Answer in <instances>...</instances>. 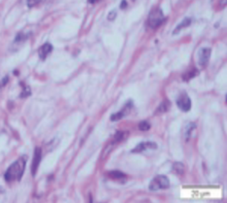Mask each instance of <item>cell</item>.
<instances>
[{
  "label": "cell",
  "mask_w": 227,
  "mask_h": 203,
  "mask_svg": "<svg viewBox=\"0 0 227 203\" xmlns=\"http://www.w3.org/2000/svg\"><path fill=\"white\" fill-rule=\"evenodd\" d=\"M89 2L90 3H95V2H97V1H98V0H88Z\"/></svg>",
  "instance_id": "cell-22"
},
{
  "label": "cell",
  "mask_w": 227,
  "mask_h": 203,
  "mask_svg": "<svg viewBox=\"0 0 227 203\" xmlns=\"http://www.w3.org/2000/svg\"><path fill=\"white\" fill-rule=\"evenodd\" d=\"M139 130H141V131H147L150 129V124L146 121L140 122L139 124Z\"/></svg>",
  "instance_id": "cell-16"
},
{
  "label": "cell",
  "mask_w": 227,
  "mask_h": 203,
  "mask_svg": "<svg viewBox=\"0 0 227 203\" xmlns=\"http://www.w3.org/2000/svg\"><path fill=\"white\" fill-rule=\"evenodd\" d=\"M52 51H53L52 45H51L50 43H45L39 48V50H38V55H39V58L42 59V60H45L46 58L50 55Z\"/></svg>",
  "instance_id": "cell-9"
},
{
  "label": "cell",
  "mask_w": 227,
  "mask_h": 203,
  "mask_svg": "<svg viewBox=\"0 0 227 203\" xmlns=\"http://www.w3.org/2000/svg\"><path fill=\"white\" fill-rule=\"evenodd\" d=\"M108 176L111 179H123L126 177V175L123 172L119 171V170H112L108 173Z\"/></svg>",
  "instance_id": "cell-15"
},
{
  "label": "cell",
  "mask_w": 227,
  "mask_h": 203,
  "mask_svg": "<svg viewBox=\"0 0 227 203\" xmlns=\"http://www.w3.org/2000/svg\"><path fill=\"white\" fill-rule=\"evenodd\" d=\"M211 50L210 48H202V49L199 50L198 61H199V64L201 65L202 67L207 66V64L209 63V60H210V58H211Z\"/></svg>",
  "instance_id": "cell-5"
},
{
  "label": "cell",
  "mask_w": 227,
  "mask_h": 203,
  "mask_svg": "<svg viewBox=\"0 0 227 203\" xmlns=\"http://www.w3.org/2000/svg\"><path fill=\"white\" fill-rule=\"evenodd\" d=\"M133 108V101L130 100L129 102H128L126 105L124 106V108L122 111L118 112V113H115V114L111 115V117H110V120H111L112 122H116V121H119L121 120V119H123L125 116H126L128 113H129V111L131 109Z\"/></svg>",
  "instance_id": "cell-7"
},
{
  "label": "cell",
  "mask_w": 227,
  "mask_h": 203,
  "mask_svg": "<svg viewBox=\"0 0 227 203\" xmlns=\"http://www.w3.org/2000/svg\"><path fill=\"white\" fill-rule=\"evenodd\" d=\"M171 105H172V104H171V102H170V100L169 99H165L162 103L160 104L159 107H158L157 113H166V112H168L169 110H170V108H171Z\"/></svg>",
  "instance_id": "cell-11"
},
{
  "label": "cell",
  "mask_w": 227,
  "mask_h": 203,
  "mask_svg": "<svg viewBox=\"0 0 227 203\" xmlns=\"http://www.w3.org/2000/svg\"><path fill=\"white\" fill-rule=\"evenodd\" d=\"M170 187V180L165 175H158L153 178V180L149 184V190L152 192H156L159 190H165Z\"/></svg>",
  "instance_id": "cell-3"
},
{
  "label": "cell",
  "mask_w": 227,
  "mask_h": 203,
  "mask_svg": "<svg viewBox=\"0 0 227 203\" xmlns=\"http://www.w3.org/2000/svg\"><path fill=\"white\" fill-rule=\"evenodd\" d=\"M196 128V124H194V122H189V124H187V126L185 127V131H184V137L185 139H186V141H188V140L190 139L191 137V134H192L193 130Z\"/></svg>",
  "instance_id": "cell-13"
},
{
  "label": "cell",
  "mask_w": 227,
  "mask_h": 203,
  "mask_svg": "<svg viewBox=\"0 0 227 203\" xmlns=\"http://www.w3.org/2000/svg\"><path fill=\"white\" fill-rule=\"evenodd\" d=\"M190 25H191V19H189V18H185V19L180 23V25H178L177 27H175L174 32H173V34H177L178 32L181 30V29H183L185 27H188V26H189Z\"/></svg>",
  "instance_id": "cell-10"
},
{
  "label": "cell",
  "mask_w": 227,
  "mask_h": 203,
  "mask_svg": "<svg viewBox=\"0 0 227 203\" xmlns=\"http://www.w3.org/2000/svg\"><path fill=\"white\" fill-rule=\"evenodd\" d=\"M116 18V11L113 10L111 11L110 13L108 14V17H107V19H108V20H113Z\"/></svg>",
  "instance_id": "cell-20"
},
{
  "label": "cell",
  "mask_w": 227,
  "mask_h": 203,
  "mask_svg": "<svg viewBox=\"0 0 227 203\" xmlns=\"http://www.w3.org/2000/svg\"><path fill=\"white\" fill-rule=\"evenodd\" d=\"M25 162L26 157H22L16 162H13L9 166L7 171L5 172L4 178L7 182H14V181H20L21 178L23 177V174L25 172Z\"/></svg>",
  "instance_id": "cell-1"
},
{
  "label": "cell",
  "mask_w": 227,
  "mask_h": 203,
  "mask_svg": "<svg viewBox=\"0 0 227 203\" xmlns=\"http://www.w3.org/2000/svg\"><path fill=\"white\" fill-rule=\"evenodd\" d=\"M150 149H157V144L154 142H142L139 143L135 149L132 150V153H142L146 150Z\"/></svg>",
  "instance_id": "cell-8"
},
{
  "label": "cell",
  "mask_w": 227,
  "mask_h": 203,
  "mask_svg": "<svg viewBox=\"0 0 227 203\" xmlns=\"http://www.w3.org/2000/svg\"><path fill=\"white\" fill-rule=\"evenodd\" d=\"M172 170L175 174L180 176L184 173V165L181 162H175L172 166Z\"/></svg>",
  "instance_id": "cell-12"
},
{
  "label": "cell",
  "mask_w": 227,
  "mask_h": 203,
  "mask_svg": "<svg viewBox=\"0 0 227 203\" xmlns=\"http://www.w3.org/2000/svg\"><path fill=\"white\" fill-rule=\"evenodd\" d=\"M166 20V18L164 16L163 11L161 10L159 7H156L149 13L147 23L149 27L152 29H156L159 27L160 25H162V23Z\"/></svg>",
  "instance_id": "cell-2"
},
{
  "label": "cell",
  "mask_w": 227,
  "mask_h": 203,
  "mask_svg": "<svg viewBox=\"0 0 227 203\" xmlns=\"http://www.w3.org/2000/svg\"><path fill=\"white\" fill-rule=\"evenodd\" d=\"M127 6H128L127 1H126V0H123V1H122V3H121V5H120V8H121V9H125V8L127 7Z\"/></svg>",
  "instance_id": "cell-21"
},
{
  "label": "cell",
  "mask_w": 227,
  "mask_h": 203,
  "mask_svg": "<svg viewBox=\"0 0 227 203\" xmlns=\"http://www.w3.org/2000/svg\"><path fill=\"white\" fill-rule=\"evenodd\" d=\"M177 105L181 111L183 112H188L191 109V99L188 96L186 92H183L180 95V97L177 100Z\"/></svg>",
  "instance_id": "cell-4"
},
{
  "label": "cell",
  "mask_w": 227,
  "mask_h": 203,
  "mask_svg": "<svg viewBox=\"0 0 227 203\" xmlns=\"http://www.w3.org/2000/svg\"><path fill=\"white\" fill-rule=\"evenodd\" d=\"M125 136H126V133L123 132V131H117L114 136V143L122 141L125 138Z\"/></svg>",
  "instance_id": "cell-17"
},
{
  "label": "cell",
  "mask_w": 227,
  "mask_h": 203,
  "mask_svg": "<svg viewBox=\"0 0 227 203\" xmlns=\"http://www.w3.org/2000/svg\"><path fill=\"white\" fill-rule=\"evenodd\" d=\"M199 74V71L196 69V68H193L192 70L188 71L187 73H185L183 76H182V79L184 80V81H189L190 79L194 78V77H196L197 75Z\"/></svg>",
  "instance_id": "cell-14"
},
{
  "label": "cell",
  "mask_w": 227,
  "mask_h": 203,
  "mask_svg": "<svg viewBox=\"0 0 227 203\" xmlns=\"http://www.w3.org/2000/svg\"><path fill=\"white\" fill-rule=\"evenodd\" d=\"M23 91L22 93H21V97H28L30 95L31 91H30V89H29V86H23Z\"/></svg>",
  "instance_id": "cell-18"
},
{
  "label": "cell",
  "mask_w": 227,
  "mask_h": 203,
  "mask_svg": "<svg viewBox=\"0 0 227 203\" xmlns=\"http://www.w3.org/2000/svg\"><path fill=\"white\" fill-rule=\"evenodd\" d=\"M41 157H42V150L41 148L37 147L34 151V157H33V160H32L31 163V174L32 176H35L37 172V169L39 167V164L41 162Z\"/></svg>",
  "instance_id": "cell-6"
},
{
  "label": "cell",
  "mask_w": 227,
  "mask_h": 203,
  "mask_svg": "<svg viewBox=\"0 0 227 203\" xmlns=\"http://www.w3.org/2000/svg\"><path fill=\"white\" fill-rule=\"evenodd\" d=\"M45 0H28V6L29 8H32V7H34V6H36V5H38V4H40V3H42V2H44Z\"/></svg>",
  "instance_id": "cell-19"
}]
</instances>
